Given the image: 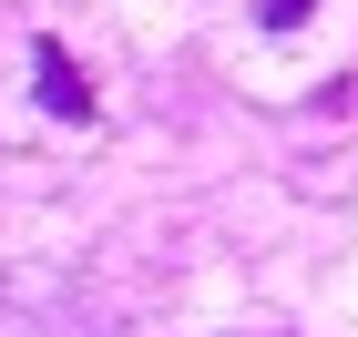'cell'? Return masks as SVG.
Masks as SVG:
<instances>
[{
	"mask_svg": "<svg viewBox=\"0 0 358 337\" xmlns=\"http://www.w3.org/2000/svg\"><path fill=\"white\" fill-rule=\"evenodd\" d=\"M307 10H317V0H266V10H256V21H266V31H297Z\"/></svg>",
	"mask_w": 358,
	"mask_h": 337,
	"instance_id": "2",
	"label": "cell"
},
{
	"mask_svg": "<svg viewBox=\"0 0 358 337\" xmlns=\"http://www.w3.org/2000/svg\"><path fill=\"white\" fill-rule=\"evenodd\" d=\"M41 72H31V82H41V112H62V123H92V82H83V61L62 52V41H41Z\"/></svg>",
	"mask_w": 358,
	"mask_h": 337,
	"instance_id": "1",
	"label": "cell"
}]
</instances>
